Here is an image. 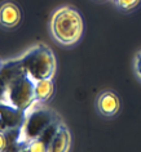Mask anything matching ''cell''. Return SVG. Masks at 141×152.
<instances>
[{"instance_id":"cell-8","label":"cell","mask_w":141,"mask_h":152,"mask_svg":"<svg viewBox=\"0 0 141 152\" xmlns=\"http://www.w3.org/2000/svg\"><path fill=\"white\" fill-rule=\"evenodd\" d=\"M70 144H71L70 132H69V129L61 123L48 151L49 152H67L70 150Z\"/></svg>"},{"instance_id":"cell-11","label":"cell","mask_w":141,"mask_h":152,"mask_svg":"<svg viewBox=\"0 0 141 152\" xmlns=\"http://www.w3.org/2000/svg\"><path fill=\"white\" fill-rule=\"evenodd\" d=\"M9 150V140L8 137H7L5 132L0 130V152L3 151H8Z\"/></svg>"},{"instance_id":"cell-2","label":"cell","mask_w":141,"mask_h":152,"mask_svg":"<svg viewBox=\"0 0 141 152\" xmlns=\"http://www.w3.org/2000/svg\"><path fill=\"white\" fill-rule=\"evenodd\" d=\"M51 31L56 41L70 47L77 44L83 35V20L73 7L57 9L51 20Z\"/></svg>"},{"instance_id":"cell-6","label":"cell","mask_w":141,"mask_h":152,"mask_svg":"<svg viewBox=\"0 0 141 152\" xmlns=\"http://www.w3.org/2000/svg\"><path fill=\"white\" fill-rule=\"evenodd\" d=\"M21 10L13 1H4L0 5V26L4 28H14L20 25Z\"/></svg>"},{"instance_id":"cell-1","label":"cell","mask_w":141,"mask_h":152,"mask_svg":"<svg viewBox=\"0 0 141 152\" xmlns=\"http://www.w3.org/2000/svg\"><path fill=\"white\" fill-rule=\"evenodd\" d=\"M0 76L5 83V102L27 112L35 101V80L20 66L17 59L1 64Z\"/></svg>"},{"instance_id":"cell-14","label":"cell","mask_w":141,"mask_h":152,"mask_svg":"<svg viewBox=\"0 0 141 152\" xmlns=\"http://www.w3.org/2000/svg\"><path fill=\"white\" fill-rule=\"evenodd\" d=\"M0 70H1V63H0Z\"/></svg>"},{"instance_id":"cell-3","label":"cell","mask_w":141,"mask_h":152,"mask_svg":"<svg viewBox=\"0 0 141 152\" xmlns=\"http://www.w3.org/2000/svg\"><path fill=\"white\" fill-rule=\"evenodd\" d=\"M20 66L30 75L32 80L53 79L56 74V58L52 49L44 44H38L17 58Z\"/></svg>"},{"instance_id":"cell-12","label":"cell","mask_w":141,"mask_h":152,"mask_svg":"<svg viewBox=\"0 0 141 152\" xmlns=\"http://www.w3.org/2000/svg\"><path fill=\"white\" fill-rule=\"evenodd\" d=\"M0 102H5V83L0 76Z\"/></svg>"},{"instance_id":"cell-7","label":"cell","mask_w":141,"mask_h":152,"mask_svg":"<svg viewBox=\"0 0 141 152\" xmlns=\"http://www.w3.org/2000/svg\"><path fill=\"white\" fill-rule=\"evenodd\" d=\"M97 108L102 115L106 117H111L117 115L120 108V99L114 92L105 90L98 96L97 99Z\"/></svg>"},{"instance_id":"cell-5","label":"cell","mask_w":141,"mask_h":152,"mask_svg":"<svg viewBox=\"0 0 141 152\" xmlns=\"http://www.w3.org/2000/svg\"><path fill=\"white\" fill-rule=\"evenodd\" d=\"M26 119V111L14 106L0 102V130L8 132L14 129H21Z\"/></svg>"},{"instance_id":"cell-10","label":"cell","mask_w":141,"mask_h":152,"mask_svg":"<svg viewBox=\"0 0 141 152\" xmlns=\"http://www.w3.org/2000/svg\"><path fill=\"white\" fill-rule=\"evenodd\" d=\"M114 3L123 10H131L135 9L141 3V0H114Z\"/></svg>"},{"instance_id":"cell-4","label":"cell","mask_w":141,"mask_h":152,"mask_svg":"<svg viewBox=\"0 0 141 152\" xmlns=\"http://www.w3.org/2000/svg\"><path fill=\"white\" fill-rule=\"evenodd\" d=\"M43 103L36 102L30 110L26 112L25 123L21 128L20 137V151L27 146L32 139H36L49 125L55 121H58V117L53 111L41 106Z\"/></svg>"},{"instance_id":"cell-13","label":"cell","mask_w":141,"mask_h":152,"mask_svg":"<svg viewBox=\"0 0 141 152\" xmlns=\"http://www.w3.org/2000/svg\"><path fill=\"white\" fill-rule=\"evenodd\" d=\"M135 67H136V72L137 75L141 77V52L136 56V62H135Z\"/></svg>"},{"instance_id":"cell-9","label":"cell","mask_w":141,"mask_h":152,"mask_svg":"<svg viewBox=\"0 0 141 152\" xmlns=\"http://www.w3.org/2000/svg\"><path fill=\"white\" fill-rule=\"evenodd\" d=\"M53 79H43L35 81V101L39 103H45L53 96Z\"/></svg>"}]
</instances>
